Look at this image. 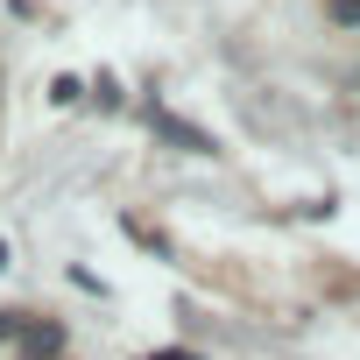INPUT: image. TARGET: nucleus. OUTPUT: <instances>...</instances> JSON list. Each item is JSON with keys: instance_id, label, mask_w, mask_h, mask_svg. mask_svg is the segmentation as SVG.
<instances>
[{"instance_id": "1", "label": "nucleus", "mask_w": 360, "mask_h": 360, "mask_svg": "<svg viewBox=\"0 0 360 360\" xmlns=\"http://www.w3.org/2000/svg\"><path fill=\"white\" fill-rule=\"evenodd\" d=\"M148 127H155V141L184 148V155H219V141H212L205 127H191L184 113H169V106H148Z\"/></svg>"}, {"instance_id": "2", "label": "nucleus", "mask_w": 360, "mask_h": 360, "mask_svg": "<svg viewBox=\"0 0 360 360\" xmlns=\"http://www.w3.org/2000/svg\"><path fill=\"white\" fill-rule=\"evenodd\" d=\"M57 346H64L57 325H22V360H57Z\"/></svg>"}, {"instance_id": "3", "label": "nucleus", "mask_w": 360, "mask_h": 360, "mask_svg": "<svg viewBox=\"0 0 360 360\" xmlns=\"http://www.w3.org/2000/svg\"><path fill=\"white\" fill-rule=\"evenodd\" d=\"M50 99H57V106H78V99H85V85H78V78H57V85H50Z\"/></svg>"}, {"instance_id": "4", "label": "nucleus", "mask_w": 360, "mask_h": 360, "mask_svg": "<svg viewBox=\"0 0 360 360\" xmlns=\"http://www.w3.org/2000/svg\"><path fill=\"white\" fill-rule=\"evenodd\" d=\"M148 360H198L191 346H169V353H148Z\"/></svg>"}, {"instance_id": "5", "label": "nucleus", "mask_w": 360, "mask_h": 360, "mask_svg": "<svg viewBox=\"0 0 360 360\" xmlns=\"http://www.w3.org/2000/svg\"><path fill=\"white\" fill-rule=\"evenodd\" d=\"M0 269H8V248H0Z\"/></svg>"}]
</instances>
